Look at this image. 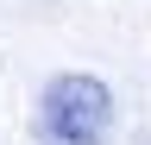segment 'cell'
<instances>
[{"instance_id": "cell-1", "label": "cell", "mask_w": 151, "mask_h": 145, "mask_svg": "<svg viewBox=\"0 0 151 145\" xmlns=\"http://www.w3.org/2000/svg\"><path fill=\"white\" fill-rule=\"evenodd\" d=\"M38 133L44 145H107L113 133V88L94 69H63L38 95Z\"/></svg>"}]
</instances>
